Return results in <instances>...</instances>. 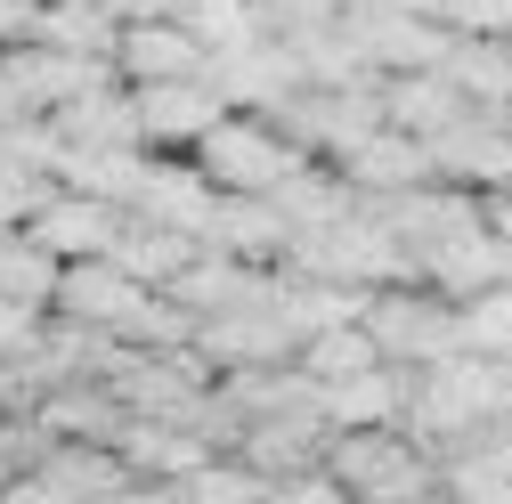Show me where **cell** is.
Instances as JSON below:
<instances>
[{"mask_svg":"<svg viewBox=\"0 0 512 504\" xmlns=\"http://www.w3.org/2000/svg\"><path fill=\"white\" fill-rule=\"evenodd\" d=\"M326 472L350 504H447V464L407 431H342L326 439Z\"/></svg>","mask_w":512,"mask_h":504,"instance_id":"cell-1","label":"cell"},{"mask_svg":"<svg viewBox=\"0 0 512 504\" xmlns=\"http://www.w3.org/2000/svg\"><path fill=\"white\" fill-rule=\"evenodd\" d=\"M187 163L212 179V196H277V187H285L309 155L277 131L269 114H220V122H212V139L187 155Z\"/></svg>","mask_w":512,"mask_h":504,"instance_id":"cell-2","label":"cell"},{"mask_svg":"<svg viewBox=\"0 0 512 504\" xmlns=\"http://www.w3.org/2000/svg\"><path fill=\"white\" fill-rule=\"evenodd\" d=\"M382 350V366L399 374H423L439 358H464V334H456V301H439L431 285H382L366 293V318H358Z\"/></svg>","mask_w":512,"mask_h":504,"instance_id":"cell-3","label":"cell"},{"mask_svg":"<svg viewBox=\"0 0 512 504\" xmlns=\"http://www.w3.org/2000/svg\"><path fill=\"white\" fill-rule=\"evenodd\" d=\"M155 309V293L139 277H122L114 261H74V269H57V301H49V318H66L98 342H131L139 318Z\"/></svg>","mask_w":512,"mask_h":504,"instance_id":"cell-4","label":"cell"},{"mask_svg":"<svg viewBox=\"0 0 512 504\" xmlns=\"http://www.w3.org/2000/svg\"><path fill=\"white\" fill-rule=\"evenodd\" d=\"M342 33L358 49V66L374 82H391V74H431L439 57H447V33L415 9H366V0H342Z\"/></svg>","mask_w":512,"mask_h":504,"instance_id":"cell-5","label":"cell"},{"mask_svg":"<svg viewBox=\"0 0 512 504\" xmlns=\"http://www.w3.org/2000/svg\"><path fill=\"white\" fill-rule=\"evenodd\" d=\"M131 106H139L147 155H196L212 139V122L228 114V98L212 82H155V90H131Z\"/></svg>","mask_w":512,"mask_h":504,"instance_id":"cell-6","label":"cell"},{"mask_svg":"<svg viewBox=\"0 0 512 504\" xmlns=\"http://www.w3.org/2000/svg\"><path fill=\"white\" fill-rule=\"evenodd\" d=\"M512 277V244L480 220V228H464V236H447V244H431L423 261H415V285H431L439 301H472V293H488V285H504Z\"/></svg>","mask_w":512,"mask_h":504,"instance_id":"cell-7","label":"cell"},{"mask_svg":"<svg viewBox=\"0 0 512 504\" xmlns=\"http://www.w3.org/2000/svg\"><path fill=\"white\" fill-rule=\"evenodd\" d=\"M212 179L187 163V155H147V179H139V196H131V220H155V228H179V236H212Z\"/></svg>","mask_w":512,"mask_h":504,"instance_id":"cell-8","label":"cell"},{"mask_svg":"<svg viewBox=\"0 0 512 504\" xmlns=\"http://www.w3.org/2000/svg\"><path fill=\"white\" fill-rule=\"evenodd\" d=\"M114 82L122 90H155V82H212L204 49L187 25H122L114 33Z\"/></svg>","mask_w":512,"mask_h":504,"instance_id":"cell-9","label":"cell"},{"mask_svg":"<svg viewBox=\"0 0 512 504\" xmlns=\"http://www.w3.org/2000/svg\"><path fill=\"white\" fill-rule=\"evenodd\" d=\"M407 399H415V374L374 366V374H350V383L317 391V423H326V439H342V431H407Z\"/></svg>","mask_w":512,"mask_h":504,"instance_id":"cell-10","label":"cell"},{"mask_svg":"<svg viewBox=\"0 0 512 504\" xmlns=\"http://www.w3.org/2000/svg\"><path fill=\"white\" fill-rule=\"evenodd\" d=\"M114 228H122V212H114V204L74 196V187H57V196L25 220V236L49 252L57 269H74V261H106V252H114Z\"/></svg>","mask_w":512,"mask_h":504,"instance_id":"cell-11","label":"cell"},{"mask_svg":"<svg viewBox=\"0 0 512 504\" xmlns=\"http://www.w3.org/2000/svg\"><path fill=\"white\" fill-rule=\"evenodd\" d=\"M212 252H228V261H244V269H285V244H293V228H285V212L277 204H261V196H220V212H212V236H204Z\"/></svg>","mask_w":512,"mask_h":504,"instance_id":"cell-12","label":"cell"},{"mask_svg":"<svg viewBox=\"0 0 512 504\" xmlns=\"http://www.w3.org/2000/svg\"><path fill=\"white\" fill-rule=\"evenodd\" d=\"M196 252H204L196 236H179V228H155V220H131V212H122L106 261H114L122 277H139L147 293H171V285L187 277V261H196Z\"/></svg>","mask_w":512,"mask_h":504,"instance_id":"cell-13","label":"cell"},{"mask_svg":"<svg viewBox=\"0 0 512 504\" xmlns=\"http://www.w3.org/2000/svg\"><path fill=\"white\" fill-rule=\"evenodd\" d=\"M342 171V187L358 204H382V196H407V187H423L431 179V155L415 147V139H399V131H374L350 163H334Z\"/></svg>","mask_w":512,"mask_h":504,"instance_id":"cell-14","label":"cell"},{"mask_svg":"<svg viewBox=\"0 0 512 504\" xmlns=\"http://www.w3.org/2000/svg\"><path fill=\"white\" fill-rule=\"evenodd\" d=\"M382 90V131H399V139H415V147H431L447 122L464 114V98L439 82V66L431 74H391V82H374Z\"/></svg>","mask_w":512,"mask_h":504,"instance_id":"cell-15","label":"cell"},{"mask_svg":"<svg viewBox=\"0 0 512 504\" xmlns=\"http://www.w3.org/2000/svg\"><path fill=\"white\" fill-rule=\"evenodd\" d=\"M439 82L480 114H512V41H447Z\"/></svg>","mask_w":512,"mask_h":504,"instance_id":"cell-16","label":"cell"},{"mask_svg":"<svg viewBox=\"0 0 512 504\" xmlns=\"http://www.w3.org/2000/svg\"><path fill=\"white\" fill-rule=\"evenodd\" d=\"M66 504H114L122 488H131V472H122V456L114 448H82V439H57V448L33 464Z\"/></svg>","mask_w":512,"mask_h":504,"instance_id":"cell-17","label":"cell"},{"mask_svg":"<svg viewBox=\"0 0 512 504\" xmlns=\"http://www.w3.org/2000/svg\"><path fill=\"white\" fill-rule=\"evenodd\" d=\"M374 366H382V350H374L366 326H326V334H309V342L293 350V374H301V383H317V391L350 383V374H374Z\"/></svg>","mask_w":512,"mask_h":504,"instance_id":"cell-18","label":"cell"},{"mask_svg":"<svg viewBox=\"0 0 512 504\" xmlns=\"http://www.w3.org/2000/svg\"><path fill=\"white\" fill-rule=\"evenodd\" d=\"M114 9L106 0H49L41 9V49H66V57H106L114 66Z\"/></svg>","mask_w":512,"mask_h":504,"instance_id":"cell-19","label":"cell"},{"mask_svg":"<svg viewBox=\"0 0 512 504\" xmlns=\"http://www.w3.org/2000/svg\"><path fill=\"white\" fill-rule=\"evenodd\" d=\"M187 33H196L204 66H228V57H244L252 41H269V33H261V9H252V0H196Z\"/></svg>","mask_w":512,"mask_h":504,"instance_id":"cell-20","label":"cell"},{"mask_svg":"<svg viewBox=\"0 0 512 504\" xmlns=\"http://www.w3.org/2000/svg\"><path fill=\"white\" fill-rule=\"evenodd\" d=\"M0 301L41 309V318H49V301H57V261H49V252H41L25 228L0 236Z\"/></svg>","mask_w":512,"mask_h":504,"instance_id":"cell-21","label":"cell"},{"mask_svg":"<svg viewBox=\"0 0 512 504\" xmlns=\"http://www.w3.org/2000/svg\"><path fill=\"white\" fill-rule=\"evenodd\" d=\"M456 334H464V358H496V366H512V277L488 285V293H472V301L456 309Z\"/></svg>","mask_w":512,"mask_h":504,"instance_id":"cell-22","label":"cell"},{"mask_svg":"<svg viewBox=\"0 0 512 504\" xmlns=\"http://www.w3.org/2000/svg\"><path fill=\"white\" fill-rule=\"evenodd\" d=\"M261 496H269V488L252 480V472H244L228 448H220V456H204L196 472L179 480V504H261Z\"/></svg>","mask_w":512,"mask_h":504,"instance_id":"cell-23","label":"cell"},{"mask_svg":"<svg viewBox=\"0 0 512 504\" xmlns=\"http://www.w3.org/2000/svg\"><path fill=\"white\" fill-rule=\"evenodd\" d=\"M431 25L447 41H512V0H431Z\"/></svg>","mask_w":512,"mask_h":504,"instance_id":"cell-24","label":"cell"},{"mask_svg":"<svg viewBox=\"0 0 512 504\" xmlns=\"http://www.w3.org/2000/svg\"><path fill=\"white\" fill-rule=\"evenodd\" d=\"M41 334H49V318H41V309H17V301H0V366L33 358V350H41Z\"/></svg>","mask_w":512,"mask_h":504,"instance_id":"cell-25","label":"cell"},{"mask_svg":"<svg viewBox=\"0 0 512 504\" xmlns=\"http://www.w3.org/2000/svg\"><path fill=\"white\" fill-rule=\"evenodd\" d=\"M261 504H350V496H342L334 472H293V480H277Z\"/></svg>","mask_w":512,"mask_h":504,"instance_id":"cell-26","label":"cell"},{"mask_svg":"<svg viewBox=\"0 0 512 504\" xmlns=\"http://www.w3.org/2000/svg\"><path fill=\"white\" fill-rule=\"evenodd\" d=\"M114 25H187L196 17V0H106Z\"/></svg>","mask_w":512,"mask_h":504,"instance_id":"cell-27","label":"cell"},{"mask_svg":"<svg viewBox=\"0 0 512 504\" xmlns=\"http://www.w3.org/2000/svg\"><path fill=\"white\" fill-rule=\"evenodd\" d=\"M41 9L49 0H0V49H33L41 41Z\"/></svg>","mask_w":512,"mask_h":504,"instance_id":"cell-28","label":"cell"},{"mask_svg":"<svg viewBox=\"0 0 512 504\" xmlns=\"http://www.w3.org/2000/svg\"><path fill=\"white\" fill-rule=\"evenodd\" d=\"M0 504H66V496H57V488H49L41 472H17L9 488H0Z\"/></svg>","mask_w":512,"mask_h":504,"instance_id":"cell-29","label":"cell"},{"mask_svg":"<svg viewBox=\"0 0 512 504\" xmlns=\"http://www.w3.org/2000/svg\"><path fill=\"white\" fill-rule=\"evenodd\" d=\"M114 504H179V488H171V480H131Z\"/></svg>","mask_w":512,"mask_h":504,"instance_id":"cell-30","label":"cell"},{"mask_svg":"<svg viewBox=\"0 0 512 504\" xmlns=\"http://www.w3.org/2000/svg\"><path fill=\"white\" fill-rule=\"evenodd\" d=\"M0 236H9V220H0Z\"/></svg>","mask_w":512,"mask_h":504,"instance_id":"cell-31","label":"cell"},{"mask_svg":"<svg viewBox=\"0 0 512 504\" xmlns=\"http://www.w3.org/2000/svg\"><path fill=\"white\" fill-rule=\"evenodd\" d=\"M252 9H261V0H252Z\"/></svg>","mask_w":512,"mask_h":504,"instance_id":"cell-32","label":"cell"}]
</instances>
